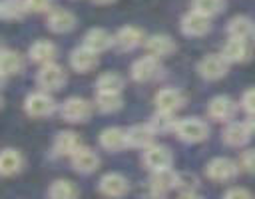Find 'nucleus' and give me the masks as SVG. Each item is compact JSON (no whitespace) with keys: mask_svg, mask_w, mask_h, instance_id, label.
<instances>
[{"mask_svg":"<svg viewBox=\"0 0 255 199\" xmlns=\"http://www.w3.org/2000/svg\"><path fill=\"white\" fill-rule=\"evenodd\" d=\"M96 105H98V109H102L106 113H112V111H118L124 105V100H122V94L98 92L96 94Z\"/></svg>","mask_w":255,"mask_h":199,"instance_id":"c85d7f7f","label":"nucleus"},{"mask_svg":"<svg viewBox=\"0 0 255 199\" xmlns=\"http://www.w3.org/2000/svg\"><path fill=\"white\" fill-rule=\"evenodd\" d=\"M173 163V155L165 145H149L147 149H143V165L153 173V171H163V169H171Z\"/></svg>","mask_w":255,"mask_h":199,"instance_id":"7ed1b4c3","label":"nucleus"},{"mask_svg":"<svg viewBox=\"0 0 255 199\" xmlns=\"http://www.w3.org/2000/svg\"><path fill=\"white\" fill-rule=\"evenodd\" d=\"M205 175L211 181H221V183L231 181L239 175V163L229 157H213L205 165Z\"/></svg>","mask_w":255,"mask_h":199,"instance_id":"f03ea898","label":"nucleus"},{"mask_svg":"<svg viewBox=\"0 0 255 199\" xmlns=\"http://www.w3.org/2000/svg\"><path fill=\"white\" fill-rule=\"evenodd\" d=\"M96 88L98 92H114V94H120L122 88H124V78L116 72H106L98 78L96 82Z\"/></svg>","mask_w":255,"mask_h":199,"instance_id":"c756f323","label":"nucleus"},{"mask_svg":"<svg viewBox=\"0 0 255 199\" xmlns=\"http://www.w3.org/2000/svg\"><path fill=\"white\" fill-rule=\"evenodd\" d=\"M239 169L255 175V149H245L239 155Z\"/></svg>","mask_w":255,"mask_h":199,"instance_id":"f704fd0d","label":"nucleus"},{"mask_svg":"<svg viewBox=\"0 0 255 199\" xmlns=\"http://www.w3.org/2000/svg\"><path fill=\"white\" fill-rule=\"evenodd\" d=\"M159 70H161V66H159L157 58L143 56V58H139L131 64V78L135 82H149L159 74Z\"/></svg>","mask_w":255,"mask_h":199,"instance_id":"ddd939ff","label":"nucleus"},{"mask_svg":"<svg viewBox=\"0 0 255 199\" xmlns=\"http://www.w3.org/2000/svg\"><path fill=\"white\" fill-rule=\"evenodd\" d=\"M223 6H225V0H193V10L201 12L207 18L219 14L223 10Z\"/></svg>","mask_w":255,"mask_h":199,"instance_id":"473e14b6","label":"nucleus"},{"mask_svg":"<svg viewBox=\"0 0 255 199\" xmlns=\"http://www.w3.org/2000/svg\"><path fill=\"white\" fill-rule=\"evenodd\" d=\"M209 28H211V20L207 16H203L201 12L189 10L181 18V32L187 36H203L209 32Z\"/></svg>","mask_w":255,"mask_h":199,"instance_id":"f8f14e48","label":"nucleus"},{"mask_svg":"<svg viewBox=\"0 0 255 199\" xmlns=\"http://www.w3.org/2000/svg\"><path fill=\"white\" fill-rule=\"evenodd\" d=\"M175 135L185 143H199L207 139L209 125L199 117H183V119H177Z\"/></svg>","mask_w":255,"mask_h":199,"instance_id":"f257e3e1","label":"nucleus"},{"mask_svg":"<svg viewBox=\"0 0 255 199\" xmlns=\"http://www.w3.org/2000/svg\"><path fill=\"white\" fill-rule=\"evenodd\" d=\"M36 82H38V86L42 90L56 92V90H62V86L66 84V72L62 70V66L50 62V64L40 68V72L36 76Z\"/></svg>","mask_w":255,"mask_h":199,"instance_id":"20e7f679","label":"nucleus"},{"mask_svg":"<svg viewBox=\"0 0 255 199\" xmlns=\"http://www.w3.org/2000/svg\"><path fill=\"white\" fill-rule=\"evenodd\" d=\"M96 4H110V2H114V0H94Z\"/></svg>","mask_w":255,"mask_h":199,"instance_id":"a19ab883","label":"nucleus"},{"mask_svg":"<svg viewBox=\"0 0 255 199\" xmlns=\"http://www.w3.org/2000/svg\"><path fill=\"white\" fill-rule=\"evenodd\" d=\"M100 145L108 151H120L124 147H128V135L126 129L122 127H106L100 133Z\"/></svg>","mask_w":255,"mask_h":199,"instance_id":"412c9836","label":"nucleus"},{"mask_svg":"<svg viewBox=\"0 0 255 199\" xmlns=\"http://www.w3.org/2000/svg\"><path fill=\"white\" fill-rule=\"evenodd\" d=\"M112 44H114V36L104 28H92L84 36V46L88 50H92L94 54H100V52L108 50Z\"/></svg>","mask_w":255,"mask_h":199,"instance_id":"dca6fc26","label":"nucleus"},{"mask_svg":"<svg viewBox=\"0 0 255 199\" xmlns=\"http://www.w3.org/2000/svg\"><path fill=\"white\" fill-rule=\"evenodd\" d=\"M207 113L215 121L229 123V121H233V117L237 113V103L231 98H227V96H215V98L209 100Z\"/></svg>","mask_w":255,"mask_h":199,"instance_id":"0eeeda50","label":"nucleus"},{"mask_svg":"<svg viewBox=\"0 0 255 199\" xmlns=\"http://www.w3.org/2000/svg\"><path fill=\"white\" fill-rule=\"evenodd\" d=\"M141 40H143V32L139 28H135V26H124L114 36V44L124 52L137 48L141 44Z\"/></svg>","mask_w":255,"mask_h":199,"instance_id":"a211bd4d","label":"nucleus"},{"mask_svg":"<svg viewBox=\"0 0 255 199\" xmlns=\"http://www.w3.org/2000/svg\"><path fill=\"white\" fill-rule=\"evenodd\" d=\"M0 107H2V96H0Z\"/></svg>","mask_w":255,"mask_h":199,"instance_id":"c03bdc74","label":"nucleus"},{"mask_svg":"<svg viewBox=\"0 0 255 199\" xmlns=\"http://www.w3.org/2000/svg\"><path fill=\"white\" fill-rule=\"evenodd\" d=\"M145 50L153 58H163V56H169L175 52V42H173V38H169L165 34H153L145 40Z\"/></svg>","mask_w":255,"mask_h":199,"instance_id":"6ab92c4d","label":"nucleus"},{"mask_svg":"<svg viewBox=\"0 0 255 199\" xmlns=\"http://www.w3.org/2000/svg\"><path fill=\"white\" fill-rule=\"evenodd\" d=\"M80 147H82L80 137L74 131H60L54 139V151L58 155H70L72 157Z\"/></svg>","mask_w":255,"mask_h":199,"instance_id":"b1692460","label":"nucleus"},{"mask_svg":"<svg viewBox=\"0 0 255 199\" xmlns=\"http://www.w3.org/2000/svg\"><path fill=\"white\" fill-rule=\"evenodd\" d=\"M74 26H76V16H74L70 10L56 8V10H52L50 16H48V28H50L52 32L64 34V32H70Z\"/></svg>","mask_w":255,"mask_h":199,"instance_id":"4be33fe9","label":"nucleus"},{"mask_svg":"<svg viewBox=\"0 0 255 199\" xmlns=\"http://www.w3.org/2000/svg\"><path fill=\"white\" fill-rule=\"evenodd\" d=\"M0 14H2V2H0Z\"/></svg>","mask_w":255,"mask_h":199,"instance_id":"37998d69","label":"nucleus"},{"mask_svg":"<svg viewBox=\"0 0 255 199\" xmlns=\"http://www.w3.org/2000/svg\"><path fill=\"white\" fill-rule=\"evenodd\" d=\"M48 197L50 199H78L80 191L70 179H56L48 187Z\"/></svg>","mask_w":255,"mask_h":199,"instance_id":"a878e982","label":"nucleus"},{"mask_svg":"<svg viewBox=\"0 0 255 199\" xmlns=\"http://www.w3.org/2000/svg\"><path fill=\"white\" fill-rule=\"evenodd\" d=\"M26 0H2V14L4 18L10 20H18L26 14Z\"/></svg>","mask_w":255,"mask_h":199,"instance_id":"2f4dec72","label":"nucleus"},{"mask_svg":"<svg viewBox=\"0 0 255 199\" xmlns=\"http://www.w3.org/2000/svg\"><path fill=\"white\" fill-rule=\"evenodd\" d=\"M52 0H26V8L32 12H46L50 10Z\"/></svg>","mask_w":255,"mask_h":199,"instance_id":"4c0bfd02","label":"nucleus"},{"mask_svg":"<svg viewBox=\"0 0 255 199\" xmlns=\"http://www.w3.org/2000/svg\"><path fill=\"white\" fill-rule=\"evenodd\" d=\"M245 123H247V127L251 129V133H255V113H249Z\"/></svg>","mask_w":255,"mask_h":199,"instance_id":"ea45409f","label":"nucleus"},{"mask_svg":"<svg viewBox=\"0 0 255 199\" xmlns=\"http://www.w3.org/2000/svg\"><path fill=\"white\" fill-rule=\"evenodd\" d=\"M72 167L78 171V173H84V175H88V173H94L98 167H100V157H98V153L94 151V149H90V147H80L72 157Z\"/></svg>","mask_w":255,"mask_h":199,"instance_id":"2eb2a0df","label":"nucleus"},{"mask_svg":"<svg viewBox=\"0 0 255 199\" xmlns=\"http://www.w3.org/2000/svg\"><path fill=\"white\" fill-rule=\"evenodd\" d=\"M2 82H4V74L0 72V84H2Z\"/></svg>","mask_w":255,"mask_h":199,"instance_id":"79ce46f5","label":"nucleus"},{"mask_svg":"<svg viewBox=\"0 0 255 199\" xmlns=\"http://www.w3.org/2000/svg\"><path fill=\"white\" fill-rule=\"evenodd\" d=\"M223 141L229 145V147H243L249 143L251 139V129L247 127L245 121H229L225 127H223Z\"/></svg>","mask_w":255,"mask_h":199,"instance_id":"9d476101","label":"nucleus"},{"mask_svg":"<svg viewBox=\"0 0 255 199\" xmlns=\"http://www.w3.org/2000/svg\"><path fill=\"white\" fill-rule=\"evenodd\" d=\"M28 54H30L32 62L46 66V64H50V62L54 60V56H56V46H54L52 42H48V40H38V42H34V44L30 46V52H28Z\"/></svg>","mask_w":255,"mask_h":199,"instance_id":"bb28decb","label":"nucleus"},{"mask_svg":"<svg viewBox=\"0 0 255 199\" xmlns=\"http://www.w3.org/2000/svg\"><path fill=\"white\" fill-rule=\"evenodd\" d=\"M22 68H24V62H22V56H20L18 52L0 50V72H2L4 76L18 74Z\"/></svg>","mask_w":255,"mask_h":199,"instance_id":"cd10ccee","label":"nucleus"},{"mask_svg":"<svg viewBox=\"0 0 255 199\" xmlns=\"http://www.w3.org/2000/svg\"><path fill=\"white\" fill-rule=\"evenodd\" d=\"M155 107L163 113H175L183 105V94L175 88H163L155 94Z\"/></svg>","mask_w":255,"mask_h":199,"instance_id":"4468645a","label":"nucleus"},{"mask_svg":"<svg viewBox=\"0 0 255 199\" xmlns=\"http://www.w3.org/2000/svg\"><path fill=\"white\" fill-rule=\"evenodd\" d=\"M70 64L76 72H90L98 66V54H94L92 50H88L86 46H80L76 50H72L70 54Z\"/></svg>","mask_w":255,"mask_h":199,"instance_id":"aec40b11","label":"nucleus"},{"mask_svg":"<svg viewBox=\"0 0 255 199\" xmlns=\"http://www.w3.org/2000/svg\"><path fill=\"white\" fill-rule=\"evenodd\" d=\"M223 199H255V195L245 187H231L225 191Z\"/></svg>","mask_w":255,"mask_h":199,"instance_id":"e433bc0d","label":"nucleus"},{"mask_svg":"<svg viewBox=\"0 0 255 199\" xmlns=\"http://www.w3.org/2000/svg\"><path fill=\"white\" fill-rule=\"evenodd\" d=\"M24 109L28 115L32 117H46L50 113H54L56 109V101L46 94V92H34L26 98L24 101Z\"/></svg>","mask_w":255,"mask_h":199,"instance_id":"1a4fd4ad","label":"nucleus"},{"mask_svg":"<svg viewBox=\"0 0 255 199\" xmlns=\"http://www.w3.org/2000/svg\"><path fill=\"white\" fill-rule=\"evenodd\" d=\"M227 70H229V62L221 54H207L197 64V72L205 80H219L227 74Z\"/></svg>","mask_w":255,"mask_h":199,"instance_id":"423d86ee","label":"nucleus"},{"mask_svg":"<svg viewBox=\"0 0 255 199\" xmlns=\"http://www.w3.org/2000/svg\"><path fill=\"white\" fill-rule=\"evenodd\" d=\"M24 165V159H22V153L18 149H2L0 151V175L8 177V175H14L22 169Z\"/></svg>","mask_w":255,"mask_h":199,"instance_id":"393cba45","label":"nucleus"},{"mask_svg":"<svg viewBox=\"0 0 255 199\" xmlns=\"http://www.w3.org/2000/svg\"><path fill=\"white\" fill-rule=\"evenodd\" d=\"M221 56L229 62V64H241L245 60L251 58V50L247 46V40H235V38H229L223 46V52Z\"/></svg>","mask_w":255,"mask_h":199,"instance_id":"f3484780","label":"nucleus"},{"mask_svg":"<svg viewBox=\"0 0 255 199\" xmlns=\"http://www.w3.org/2000/svg\"><path fill=\"white\" fill-rule=\"evenodd\" d=\"M241 107L249 113H255V88H249L247 92H243L241 96Z\"/></svg>","mask_w":255,"mask_h":199,"instance_id":"c9c22d12","label":"nucleus"},{"mask_svg":"<svg viewBox=\"0 0 255 199\" xmlns=\"http://www.w3.org/2000/svg\"><path fill=\"white\" fill-rule=\"evenodd\" d=\"M251 34H255V28H253V20L249 16H233L229 22H227V36L229 38H235V40H247Z\"/></svg>","mask_w":255,"mask_h":199,"instance_id":"5701e85b","label":"nucleus"},{"mask_svg":"<svg viewBox=\"0 0 255 199\" xmlns=\"http://www.w3.org/2000/svg\"><path fill=\"white\" fill-rule=\"evenodd\" d=\"M149 125L153 127L155 133H165V131H175V125H177V119L173 117V113H163V111H157Z\"/></svg>","mask_w":255,"mask_h":199,"instance_id":"7c9ffc66","label":"nucleus"},{"mask_svg":"<svg viewBox=\"0 0 255 199\" xmlns=\"http://www.w3.org/2000/svg\"><path fill=\"white\" fill-rule=\"evenodd\" d=\"M60 113L66 121H72V123H82L86 121L90 115H92V103L84 98H68L62 107H60Z\"/></svg>","mask_w":255,"mask_h":199,"instance_id":"39448f33","label":"nucleus"},{"mask_svg":"<svg viewBox=\"0 0 255 199\" xmlns=\"http://www.w3.org/2000/svg\"><path fill=\"white\" fill-rule=\"evenodd\" d=\"M197 187V177L193 173H177L175 175V189L183 191H195Z\"/></svg>","mask_w":255,"mask_h":199,"instance_id":"72a5a7b5","label":"nucleus"},{"mask_svg":"<svg viewBox=\"0 0 255 199\" xmlns=\"http://www.w3.org/2000/svg\"><path fill=\"white\" fill-rule=\"evenodd\" d=\"M177 199H203V197L197 191H183V193H179Z\"/></svg>","mask_w":255,"mask_h":199,"instance_id":"58836bf2","label":"nucleus"},{"mask_svg":"<svg viewBox=\"0 0 255 199\" xmlns=\"http://www.w3.org/2000/svg\"><path fill=\"white\" fill-rule=\"evenodd\" d=\"M128 135V145L129 147H137V149H147L149 145H153V137L155 131L149 123H135L129 129H126Z\"/></svg>","mask_w":255,"mask_h":199,"instance_id":"9b49d317","label":"nucleus"},{"mask_svg":"<svg viewBox=\"0 0 255 199\" xmlns=\"http://www.w3.org/2000/svg\"><path fill=\"white\" fill-rule=\"evenodd\" d=\"M98 189H100L102 195L112 197V199H118V197H124L129 191V181L122 173L110 171V173L102 175V179L98 183Z\"/></svg>","mask_w":255,"mask_h":199,"instance_id":"6e6552de","label":"nucleus"}]
</instances>
